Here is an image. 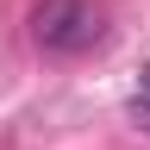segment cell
<instances>
[{
	"mask_svg": "<svg viewBox=\"0 0 150 150\" xmlns=\"http://www.w3.org/2000/svg\"><path fill=\"white\" fill-rule=\"evenodd\" d=\"M31 44L50 50V56H81L106 38V13L94 0H38L31 6Z\"/></svg>",
	"mask_w": 150,
	"mask_h": 150,
	"instance_id": "cell-1",
	"label": "cell"
},
{
	"mask_svg": "<svg viewBox=\"0 0 150 150\" xmlns=\"http://www.w3.org/2000/svg\"><path fill=\"white\" fill-rule=\"evenodd\" d=\"M131 119H138V131H150V94H138V100H131Z\"/></svg>",
	"mask_w": 150,
	"mask_h": 150,
	"instance_id": "cell-2",
	"label": "cell"
},
{
	"mask_svg": "<svg viewBox=\"0 0 150 150\" xmlns=\"http://www.w3.org/2000/svg\"><path fill=\"white\" fill-rule=\"evenodd\" d=\"M138 94H150V63H144V88H138Z\"/></svg>",
	"mask_w": 150,
	"mask_h": 150,
	"instance_id": "cell-3",
	"label": "cell"
}]
</instances>
